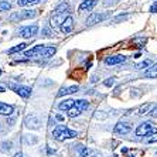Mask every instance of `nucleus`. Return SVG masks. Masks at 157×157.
Instances as JSON below:
<instances>
[{
    "mask_svg": "<svg viewBox=\"0 0 157 157\" xmlns=\"http://www.w3.org/2000/svg\"><path fill=\"white\" fill-rule=\"evenodd\" d=\"M52 136H54L55 140L62 142V140H65V139H72V137H75V136H77V132L70 130V129L65 128L64 124H58V126L52 130Z\"/></svg>",
    "mask_w": 157,
    "mask_h": 157,
    "instance_id": "obj_1",
    "label": "nucleus"
},
{
    "mask_svg": "<svg viewBox=\"0 0 157 157\" xmlns=\"http://www.w3.org/2000/svg\"><path fill=\"white\" fill-rule=\"evenodd\" d=\"M37 16V10H23V11H16L10 16L11 21H18V20H29Z\"/></svg>",
    "mask_w": 157,
    "mask_h": 157,
    "instance_id": "obj_2",
    "label": "nucleus"
},
{
    "mask_svg": "<svg viewBox=\"0 0 157 157\" xmlns=\"http://www.w3.org/2000/svg\"><path fill=\"white\" fill-rule=\"evenodd\" d=\"M110 16V11H105V13H92L89 17L86 18V26H94L96 23L103 21L105 18Z\"/></svg>",
    "mask_w": 157,
    "mask_h": 157,
    "instance_id": "obj_3",
    "label": "nucleus"
},
{
    "mask_svg": "<svg viewBox=\"0 0 157 157\" xmlns=\"http://www.w3.org/2000/svg\"><path fill=\"white\" fill-rule=\"evenodd\" d=\"M154 124L151 122H144V123L139 124V128L136 129V135L137 136H149L150 133H154Z\"/></svg>",
    "mask_w": 157,
    "mask_h": 157,
    "instance_id": "obj_4",
    "label": "nucleus"
},
{
    "mask_svg": "<svg viewBox=\"0 0 157 157\" xmlns=\"http://www.w3.org/2000/svg\"><path fill=\"white\" fill-rule=\"evenodd\" d=\"M9 88L13 89V91H14L17 95L21 96V98H29V96L31 95V89H30L29 86H20V85H16V84H9Z\"/></svg>",
    "mask_w": 157,
    "mask_h": 157,
    "instance_id": "obj_5",
    "label": "nucleus"
},
{
    "mask_svg": "<svg viewBox=\"0 0 157 157\" xmlns=\"http://www.w3.org/2000/svg\"><path fill=\"white\" fill-rule=\"evenodd\" d=\"M37 33H38V26H37V24L26 26L20 30V36H21L23 38H31V37H34Z\"/></svg>",
    "mask_w": 157,
    "mask_h": 157,
    "instance_id": "obj_6",
    "label": "nucleus"
},
{
    "mask_svg": "<svg viewBox=\"0 0 157 157\" xmlns=\"http://www.w3.org/2000/svg\"><path fill=\"white\" fill-rule=\"evenodd\" d=\"M24 124H26V128H29V129H40L41 122L36 115H29V116L24 119Z\"/></svg>",
    "mask_w": 157,
    "mask_h": 157,
    "instance_id": "obj_7",
    "label": "nucleus"
},
{
    "mask_svg": "<svg viewBox=\"0 0 157 157\" xmlns=\"http://www.w3.org/2000/svg\"><path fill=\"white\" fill-rule=\"evenodd\" d=\"M78 151L82 157H102L101 153H98L96 150H92V149H88V147H84L82 144L78 146Z\"/></svg>",
    "mask_w": 157,
    "mask_h": 157,
    "instance_id": "obj_8",
    "label": "nucleus"
},
{
    "mask_svg": "<svg viewBox=\"0 0 157 157\" xmlns=\"http://www.w3.org/2000/svg\"><path fill=\"white\" fill-rule=\"evenodd\" d=\"M72 27H74V18L71 17V16H67V18L62 21V24H61V31L64 34H70L71 31H72Z\"/></svg>",
    "mask_w": 157,
    "mask_h": 157,
    "instance_id": "obj_9",
    "label": "nucleus"
},
{
    "mask_svg": "<svg viewBox=\"0 0 157 157\" xmlns=\"http://www.w3.org/2000/svg\"><path fill=\"white\" fill-rule=\"evenodd\" d=\"M130 130H132L130 124L124 123V122H119V123L115 126V133H116V135H126V133H129Z\"/></svg>",
    "mask_w": 157,
    "mask_h": 157,
    "instance_id": "obj_10",
    "label": "nucleus"
},
{
    "mask_svg": "<svg viewBox=\"0 0 157 157\" xmlns=\"http://www.w3.org/2000/svg\"><path fill=\"white\" fill-rule=\"evenodd\" d=\"M44 50H45V45H36V47H33L31 50L26 51L24 55H26V57H41Z\"/></svg>",
    "mask_w": 157,
    "mask_h": 157,
    "instance_id": "obj_11",
    "label": "nucleus"
},
{
    "mask_svg": "<svg viewBox=\"0 0 157 157\" xmlns=\"http://www.w3.org/2000/svg\"><path fill=\"white\" fill-rule=\"evenodd\" d=\"M96 3H98V0H84V2L81 3L78 10L79 11H91L92 9L96 6Z\"/></svg>",
    "mask_w": 157,
    "mask_h": 157,
    "instance_id": "obj_12",
    "label": "nucleus"
},
{
    "mask_svg": "<svg viewBox=\"0 0 157 157\" xmlns=\"http://www.w3.org/2000/svg\"><path fill=\"white\" fill-rule=\"evenodd\" d=\"M126 61V57L124 55H113V57H108L105 59V62L108 65H116V64H122V62Z\"/></svg>",
    "mask_w": 157,
    "mask_h": 157,
    "instance_id": "obj_13",
    "label": "nucleus"
},
{
    "mask_svg": "<svg viewBox=\"0 0 157 157\" xmlns=\"http://www.w3.org/2000/svg\"><path fill=\"white\" fill-rule=\"evenodd\" d=\"M78 85H72V86H70V88H62L61 91L57 94V96H64V95H70V94H75V92H78Z\"/></svg>",
    "mask_w": 157,
    "mask_h": 157,
    "instance_id": "obj_14",
    "label": "nucleus"
},
{
    "mask_svg": "<svg viewBox=\"0 0 157 157\" xmlns=\"http://www.w3.org/2000/svg\"><path fill=\"white\" fill-rule=\"evenodd\" d=\"M68 10H70V4L68 3H61L59 6H57V7L54 9V13H52V14H64L65 16L67 13H68Z\"/></svg>",
    "mask_w": 157,
    "mask_h": 157,
    "instance_id": "obj_15",
    "label": "nucleus"
},
{
    "mask_svg": "<svg viewBox=\"0 0 157 157\" xmlns=\"http://www.w3.org/2000/svg\"><path fill=\"white\" fill-rule=\"evenodd\" d=\"M13 106L11 105H6V103H2L0 102V115H3V116H10L13 113Z\"/></svg>",
    "mask_w": 157,
    "mask_h": 157,
    "instance_id": "obj_16",
    "label": "nucleus"
},
{
    "mask_svg": "<svg viewBox=\"0 0 157 157\" xmlns=\"http://www.w3.org/2000/svg\"><path fill=\"white\" fill-rule=\"evenodd\" d=\"M74 103H75V101H74V99H65L64 102L59 103L58 108H59L61 110H70L71 108L74 106Z\"/></svg>",
    "mask_w": 157,
    "mask_h": 157,
    "instance_id": "obj_17",
    "label": "nucleus"
},
{
    "mask_svg": "<svg viewBox=\"0 0 157 157\" xmlns=\"http://www.w3.org/2000/svg\"><path fill=\"white\" fill-rule=\"evenodd\" d=\"M144 77L146 78H156L157 77V64H153L149 70L144 72Z\"/></svg>",
    "mask_w": 157,
    "mask_h": 157,
    "instance_id": "obj_18",
    "label": "nucleus"
},
{
    "mask_svg": "<svg viewBox=\"0 0 157 157\" xmlns=\"http://www.w3.org/2000/svg\"><path fill=\"white\" fill-rule=\"evenodd\" d=\"M74 106L75 108H78L79 110H86L88 109V106H89V103L86 102V101H84V99H79V101H75V103H74Z\"/></svg>",
    "mask_w": 157,
    "mask_h": 157,
    "instance_id": "obj_19",
    "label": "nucleus"
},
{
    "mask_svg": "<svg viewBox=\"0 0 157 157\" xmlns=\"http://www.w3.org/2000/svg\"><path fill=\"white\" fill-rule=\"evenodd\" d=\"M27 45H29V44H26V43L18 44V45H16V47H13V48H10V50H9V54H14V52L23 51V50H26V48H27Z\"/></svg>",
    "mask_w": 157,
    "mask_h": 157,
    "instance_id": "obj_20",
    "label": "nucleus"
},
{
    "mask_svg": "<svg viewBox=\"0 0 157 157\" xmlns=\"http://www.w3.org/2000/svg\"><path fill=\"white\" fill-rule=\"evenodd\" d=\"M55 47H45V50L43 51V55L41 57H44V58H50V57H52V55L55 54Z\"/></svg>",
    "mask_w": 157,
    "mask_h": 157,
    "instance_id": "obj_21",
    "label": "nucleus"
},
{
    "mask_svg": "<svg viewBox=\"0 0 157 157\" xmlns=\"http://www.w3.org/2000/svg\"><path fill=\"white\" fill-rule=\"evenodd\" d=\"M153 65V62L150 61V59H144V61L139 62V64H136V70H144L147 67H151Z\"/></svg>",
    "mask_w": 157,
    "mask_h": 157,
    "instance_id": "obj_22",
    "label": "nucleus"
},
{
    "mask_svg": "<svg viewBox=\"0 0 157 157\" xmlns=\"http://www.w3.org/2000/svg\"><path fill=\"white\" fill-rule=\"evenodd\" d=\"M37 3H40V0H17V4L20 7L29 6V4H37Z\"/></svg>",
    "mask_w": 157,
    "mask_h": 157,
    "instance_id": "obj_23",
    "label": "nucleus"
},
{
    "mask_svg": "<svg viewBox=\"0 0 157 157\" xmlns=\"http://www.w3.org/2000/svg\"><path fill=\"white\" fill-rule=\"evenodd\" d=\"M151 108V103H146L139 108V115H149V110Z\"/></svg>",
    "mask_w": 157,
    "mask_h": 157,
    "instance_id": "obj_24",
    "label": "nucleus"
},
{
    "mask_svg": "<svg viewBox=\"0 0 157 157\" xmlns=\"http://www.w3.org/2000/svg\"><path fill=\"white\" fill-rule=\"evenodd\" d=\"M11 9V3L10 2H6V0H2L0 2V11H7Z\"/></svg>",
    "mask_w": 157,
    "mask_h": 157,
    "instance_id": "obj_25",
    "label": "nucleus"
},
{
    "mask_svg": "<svg viewBox=\"0 0 157 157\" xmlns=\"http://www.w3.org/2000/svg\"><path fill=\"white\" fill-rule=\"evenodd\" d=\"M82 113V110H79L78 108H75V106H72L70 110H68V116L70 117H75V116H78V115H81Z\"/></svg>",
    "mask_w": 157,
    "mask_h": 157,
    "instance_id": "obj_26",
    "label": "nucleus"
},
{
    "mask_svg": "<svg viewBox=\"0 0 157 157\" xmlns=\"http://www.w3.org/2000/svg\"><path fill=\"white\" fill-rule=\"evenodd\" d=\"M94 117L98 119V121H105V119H108V113H105V112H95Z\"/></svg>",
    "mask_w": 157,
    "mask_h": 157,
    "instance_id": "obj_27",
    "label": "nucleus"
},
{
    "mask_svg": "<svg viewBox=\"0 0 157 157\" xmlns=\"http://www.w3.org/2000/svg\"><path fill=\"white\" fill-rule=\"evenodd\" d=\"M129 17V14H121V16H117V17L113 18V23H119V21H124L126 18Z\"/></svg>",
    "mask_w": 157,
    "mask_h": 157,
    "instance_id": "obj_28",
    "label": "nucleus"
},
{
    "mask_svg": "<svg viewBox=\"0 0 157 157\" xmlns=\"http://www.w3.org/2000/svg\"><path fill=\"white\" fill-rule=\"evenodd\" d=\"M116 3H119V0H103V4H105L106 7H112V6H115Z\"/></svg>",
    "mask_w": 157,
    "mask_h": 157,
    "instance_id": "obj_29",
    "label": "nucleus"
},
{
    "mask_svg": "<svg viewBox=\"0 0 157 157\" xmlns=\"http://www.w3.org/2000/svg\"><path fill=\"white\" fill-rule=\"evenodd\" d=\"M52 36V31L48 27H44L43 29V37H51Z\"/></svg>",
    "mask_w": 157,
    "mask_h": 157,
    "instance_id": "obj_30",
    "label": "nucleus"
},
{
    "mask_svg": "<svg viewBox=\"0 0 157 157\" xmlns=\"http://www.w3.org/2000/svg\"><path fill=\"white\" fill-rule=\"evenodd\" d=\"M113 84H115V78H108V79L103 82V85H105V86H112Z\"/></svg>",
    "mask_w": 157,
    "mask_h": 157,
    "instance_id": "obj_31",
    "label": "nucleus"
},
{
    "mask_svg": "<svg viewBox=\"0 0 157 157\" xmlns=\"http://www.w3.org/2000/svg\"><path fill=\"white\" fill-rule=\"evenodd\" d=\"M154 142H157V132L153 133V137H149V139H147V143H154Z\"/></svg>",
    "mask_w": 157,
    "mask_h": 157,
    "instance_id": "obj_32",
    "label": "nucleus"
},
{
    "mask_svg": "<svg viewBox=\"0 0 157 157\" xmlns=\"http://www.w3.org/2000/svg\"><path fill=\"white\" fill-rule=\"evenodd\" d=\"M149 115H150V116H151V117H156V116H157V105L154 106V108H153V109H151V110H150V112H149Z\"/></svg>",
    "mask_w": 157,
    "mask_h": 157,
    "instance_id": "obj_33",
    "label": "nucleus"
},
{
    "mask_svg": "<svg viewBox=\"0 0 157 157\" xmlns=\"http://www.w3.org/2000/svg\"><path fill=\"white\" fill-rule=\"evenodd\" d=\"M150 11H151V13H156V11H157V0L154 2V4H151V7H150Z\"/></svg>",
    "mask_w": 157,
    "mask_h": 157,
    "instance_id": "obj_34",
    "label": "nucleus"
},
{
    "mask_svg": "<svg viewBox=\"0 0 157 157\" xmlns=\"http://www.w3.org/2000/svg\"><path fill=\"white\" fill-rule=\"evenodd\" d=\"M55 119H57L58 122H62L64 121V116H62V115H55Z\"/></svg>",
    "mask_w": 157,
    "mask_h": 157,
    "instance_id": "obj_35",
    "label": "nucleus"
},
{
    "mask_svg": "<svg viewBox=\"0 0 157 157\" xmlns=\"http://www.w3.org/2000/svg\"><path fill=\"white\" fill-rule=\"evenodd\" d=\"M14 157H23V154L21 153H17V154H14Z\"/></svg>",
    "mask_w": 157,
    "mask_h": 157,
    "instance_id": "obj_36",
    "label": "nucleus"
},
{
    "mask_svg": "<svg viewBox=\"0 0 157 157\" xmlns=\"http://www.w3.org/2000/svg\"><path fill=\"white\" fill-rule=\"evenodd\" d=\"M0 92H4V88L3 86H0Z\"/></svg>",
    "mask_w": 157,
    "mask_h": 157,
    "instance_id": "obj_37",
    "label": "nucleus"
},
{
    "mask_svg": "<svg viewBox=\"0 0 157 157\" xmlns=\"http://www.w3.org/2000/svg\"><path fill=\"white\" fill-rule=\"evenodd\" d=\"M0 75H2V70H0Z\"/></svg>",
    "mask_w": 157,
    "mask_h": 157,
    "instance_id": "obj_38",
    "label": "nucleus"
}]
</instances>
